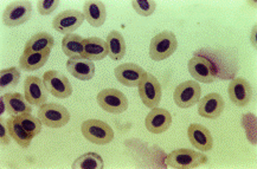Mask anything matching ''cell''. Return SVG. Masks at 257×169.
Masks as SVG:
<instances>
[{
    "label": "cell",
    "mask_w": 257,
    "mask_h": 169,
    "mask_svg": "<svg viewBox=\"0 0 257 169\" xmlns=\"http://www.w3.org/2000/svg\"><path fill=\"white\" fill-rule=\"evenodd\" d=\"M21 71L16 66L0 71V87L2 89L17 87L21 79Z\"/></svg>",
    "instance_id": "obj_29"
},
{
    "label": "cell",
    "mask_w": 257,
    "mask_h": 169,
    "mask_svg": "<svg viewBox=\"0 0 257 169\" xmlns=\"http://www.w3.org/2000/svg\"><path fill=\"white\" fill-rule=\"evenodd\" d=\"M230 101L237 107H245L252 99V88L244 78H235L230 82L229 88Z\"/></svg>",
    "instance_id": "obj_14"
},
{
    "label": "cell",
    "mask_w": 257,
    "mask_h": 169,
    "mask_svg": "<svg viewBox=\"0 0 257 169\" xmlns=\"http://www.w3.org/2000/svg\"><path fill=\"white\" fill-rule=\"evenodd\" d=\"M139 95L143 103L147 108H157L161 101V85L158 79L154 77L152 74H148L144 76L141 82L139 83Z\"/></svg>",
    "instance_id": "obj_6"
},
{
    "label": "cell",
    "mask_w": 257,
    "mask_h": 169,
    "mask_svg": "<svg viewBox=\"0 0 257 169\" xmlns=\"http://www.w3.org/2000/svg\"><path fill=\"white\" fill-rule=\"evenodd\" d=\"M189 71L196 81L202 83H212L216 79L213 64L202 56H194L189 62Z\"/></svg>",
    "instance_id": "obj_13"
},
{
    "label": "cell",
    "mask_w": 257,
    "mask_h": 169,
    "mask_svg": "<svg viewBox=\"0 0 257 169\" xmlns=\"http://www.w3.org/2000/svg\"><path fill=\"white\" fill-rule=\"evenodd\" d=\"M207 162L205 154L192 149H176L166 157V164L174 169H193Z\"/></svg>",
    "instance_id": "obj_1"
},
{
    "label": "cell",
    "mask_w": 257,
    "mask_h": 169,
    "mask_svg": "<svg viewBox=\"0 0 257 169\" xmlns=\"http://www.w3.org/2000/svg\"><path fill=\"white\" fill-rule=\"evenodd\" d=\"M82 134L89 142L104 145L114 140V131L109 124L101 120H87L82 123Z\"/></svg>",
    "instance_id": "obj_3"
},
{
    "label": "cell",
    "mask_w": 257,
    "mask_h": 169,
    "mask_svg": "<svg viewBox=\"0 0 257 169\" xmlns=\"http://www.w3.org/2000/svg\"><path fill=\"white\" fill-rule=\"evenodd\" d=\"M171 124H172V116L170 111L158 107L153 108L145 120L147 130L152 134H163L169 130Z\"/></svg>",
    "instance_id": "obj_15"
},
{
    "label": "cell",
    "mask_w": 257,
    "mask_h": 169,
    "mask_svg": "<svg viewBox=\"0 0 257 169\" xmlns=\"http://www.w3.org/2000/svg\"><path fill=\"white\" fill-rule=\"evenodd\" d=\"M107 46L109 51V57L113 61H120L126 55V42H124L123 36L118 31H110L107 36Z\"/></svg>",
    "instance_id": "obj_24"
},
{
    "label": "cell",
    "mask_w": 257,
    "mask_h": 169,
    "mask_svg": "<svg viewBox=\"0 0 257 169\" xmlns=\"http://www.w3.org/2000/svg\"><path fill=\"white\" fill-rule=\"evenodd\" d=\"M24 96L26 101L35 107H42L47 103L49 91L43 79L36 76H29L24 82Z\"/></svg>",
    "instance_id": "obj_10"
},
{
    "label": "cell",
    "mask_w": 257,
    "mask_h": 169,
    "mask_svg": "<svg viewBox=\"0 0 257 169\" xmlns=\"http://www.w3.org/2000/svg\"><path fill=\"white\" fill-rule=\"evenodd\" d=\"M103 167V158L96 153L83 154L72 163L74 169H102Z\"/></svg>",
    "instance_id": "obj_27"
},
{
    "label": "cell",
    "mask_w": 257,
    "mask_h": 169,
    "mask_svg": "<svg viewBox=\"0 0 257 169\" xmlns=\"http://www.w3.org/2000/svg\"><path fill=\"white\" fill-rule=\"evenodd\" d=\"M8 129L11 137L15 140L17 143L21 145L22 148H29V145L31 144L32 137L24 128L22 127V124L19 123L17 116H11L8 120Z\"/></svg>",
    "instance_id": "obj_25"
},
{
    "label": "cell",
    "mask_w": 257,
    "mask_h": 169,
    "mask_svg": "<svg viewBox=\"0 0 257 169\" xmlns=\"http://www.w3.org/2000/svg\"><path fill=\"white\" fill-rule=\"evenodd\" d=\"M178 41L171 31H163L152 38L150 45V57L156 62L171 57L177 51Z\"/></svg>",
    "instance_id": "obj_2"
},
{
    "label": "cell",
    "mask_w": 257,
    "mask_h": 169,
    "mask_svg": "<svg viewBox=\"0 0 257 169\" xmlns=\"http://www.w3.org/2000/svg\"><path fill=\"white\" fill-rule=\"evenodd\" d=\"M6 110L11 116H19L23 114H31L32 105L26 101L25 96L19 92H9L4 95Z\"/></svg>",
    "instance_id": "obj_20"
},
{
    "label": "cell",
    "mask_w": 257,
    "mask_h": 169,
    "mask_svg": "<svg viewBox=\"0 0 257 169\" xmlns=\"http://www.w3.org/2000/svg\"><path fill=\"white\" fill-rule=\"evenodd\" d=\"M62 49L69 58L82 57L83 51V38L75 33H69L62 41Z\"/></svg>",
    "instance_id": "obj_26"
},
{
    "label": "cell",
    "mask_w": 257,
    "mask_h": 169,
    "mask_svg": "<svg viewBox=\"0 0 257 169\" xmlns=\"http://www.w3.org/2000/svg\"><path fill=\"white\" fill-rule=\"evenodd\" d=\"M48 91L56 98H68L72 95V85L69 79L56 70H49L43 75Z\"/></svg>",
    "instance_id": "obj_7"
},
{
    "label": "cell",
    "mask_w": 257,
    "mask_h": 169,
    "mask_svg": "<svg viewBox=\"0 0 257 169\" xmlns=\"http://www.w3.org/2000/svg\"><path fill=\"white\" fill-rule=\"evenodd\" d=\"M10 132L8 129V121H5L4 118L0 120V140H2V144L8 145L10 143Z\"/></svg>",
    "instance_id": "obj_32"
},
{
    "label": "cell",
    "mask_w": 257,
    "mask_h": 169,
    "mask_svg": "<svg viewBox=\"0 0 257 169\" xmlns=\"http://www.w3.org/2000/svg\"><path fill=\"white\" fill-rule=\"evenodd\" d=\"M97 103L104 111L110 114H121L128 108V99L123 92L111 88L98 92Z\"/></svg>",
    "instance_id": "obj_5"
},
{
    "label": "cell",
    "mask_w": 257,
    "mask_h": 169,
    "mask_svg": "<svg viewBox=\"0 0 257 169\" xmlns=\"http://www.w3.org/2000/svg\"><path fill=\"white\" fill-rule=\"evenodd\" d=\"M38 118L49 128H62L70 121V112L58 103H45L38 109Z\"/></svg>",
    "instance_id": "obj_4"
},
{
    "label": "cell",
    "mask_w": 257,
    "mask_h": 169,
    "mask_svg": "<svg viewBox=\"0 0 257 169\" xmlns=\"http://www.w3.org/2000/svg\"><path fill=\"white\" fill-rule=\"evenodd\" d=\"M115 77L124 87H138L146 71L135 63H123L116 66L114 70Z\"/></svg>",
    "instance_id": "obj_12"
},
{
    "label": "cell",
    "mask_w": 257,
    "mask_h": 169,
    "mask_svg": "<svg viewBox=\"0 0 257 169\" xmlns=\"http://www.w3.org/2000/svg\"><path fill=\"white\" fill-rule=\"evenodd\" d=\"M2 110H0V114H4L5 112V109H6V103H5V97L4 95H2Z\"/></svg>",
    "instance_id": "obj_33"
},
{
    "label": "cell",
    "mask_w": 257,
    "mask_h": 169,
    "mask_svg": "<svg viewBox=\"0 0 257 169\" xmlns=\"http://www.w3.org/2000/svg\"><path fill=\"white\" fill-rule=\"evenodd\" d=\"M189 140L196 149L200 151H209L213 147V138L209 129L202 124L193 123L187 129Z\"/></svg>",
    "instance_id": "obj_17"
},
{
    "label": "cell",
    "mask_w": 257,
    "mask_h": 169,
    "mask_svg": "<svg viewBox=\"0 0 257 169\" xmlns=\"http://www.w3.org/2000/svg\"><path fill=\"white\" fill-rule=\"evenodd\" d=\"M50 52L51 50L42 52H30V54L23 52L21 58H19V66L28 72L39 70L48 62L49 57H50Z\"/></svg>",
    "instance_id": "obj_22"
},
{
    "label": "cell",
    "mask_w": 257,
    "mask_h": 169,
    "mask_svg": "<svg viewBox=\"0 0 257 169\" xmlns=\"http://www.w3.org/2000/svg\"><path fill=\"white\" fill-rule=\"evenodd\" d=\"M109 55L107 43L103 39L97 37H90L83 39V51L82 57L89 61H102Z\"/></svg>",
    "instance_id": "obj_19"
},
{
    "label": "cell",
    "mask_w": 257,
    "mask_h": 169,
    "mask_svg": "<svg viewBox=\"0 0 257 169\" xmlns=\"http://www.w3.org/2000/svg\"><path fill=\"white\" fill-rule=\"evenodd\" d=\"M198 114L204 118L216 120L218 118L224 110L225 103L219 94H209L205 97L199 99L198 102Z\"/></svg>",
    "instance_id": "obj_16"
},
{
    "label": "cell",
    "mask_w": 257,
    "mask_h": 169,
    "mask_svg": "<svg viewBox=\"0 0 257 169\" xmlns=\"http://www.w3.org/2000/svg\"><path fill=\"white\" fill-rule=\"evenodd\" d=\"M202 95L200 85L196 81H186L178 85L174 90V102L179 108L186 109L198 103Z\"/></svg>",
    "instance_id": "obj_9"
},
{
    "label": "cell",
    "mask_w": 257,
    "mask_h": 169,
    "mask_svg": "<svg viewBox=\"0 0 257 169\" xmlns=\"http://www.w3.org/2000/svg\"><path fill=\"white\" fill-rule=\"evenodd\" d=\"M17 118L19 123L22 124V127L24 128L32 137H36L37 135H39V132L42 131L43 123L38 117H35V116H32L31 114H23L17 116Z\"/></svg>",
    "instance_id": "obj_28"
},
{
    "label": "cell",
    "mask_w": 257,
    "mask_h": 169,
    "mask_svg": "<svg viewBox=\"0 0 257 169\" xmlns=\"http://www.w3.org/2000/svg\"><path fill=\"white\" fill-rule=\"evenodd\" d=\"M132 5H133L135 12L143 17L153 15L157 8L156 2H153V0H134V2H132Z\"/></svg>",
    "instance_id": "obj_30"
},
{
    "label": "cell",
    "mask_w": 257,
    "mask_h": 169,
    "mask_svg": "<svg viewBox=\"0 0 257 169\" xmlns=\"http://www.w3.org/2000/svg\"><path fill=\"white\" fill-rule=\"evenodd\" d=\"M84 21V15L82 12L77 10H67L55 17L52 21V28L59 33L69 35L74 33L75 30L80 28Z\"/></svg>",
    "instance_id": "obj_11"
},
{
    "label": "cell",
    "mask_w": 257,
    "mask_h": 169,
    "mask_svg": "<svg viewBox=\"0 0 257 169\" xmlns=\"http://www.w3.org/2000/svg\"><path fill=\"white\" fill-rule=\"evenodd\" d=\"M58 0H39L37 3V9L42 16H49L58 8Z\"/></svg>",
    "instance_id": "obj_31"
},
{
    "label": "cell",
    "mask_w": 257,
    "mask_h": 169,
    "mask_svg": "<svg viewBox=\"0 0 257 169\" xmlns=\"http://www.w3.org/2000/svg\"><path fill=\"white\" fill-rule=\"evenodd\" d=\"M55 45L54 37L48 32H38L35 36H32L25 44L24 52L30 54V52H42L51 50Z\"/></svg>",
    "instance_id": "obj_23"
},
{
    "label": "cell",
    "mask_w": 257,
    "mask_h": 169,
    "mask_svg": "<svg viewBox=\"0 0 257 169\" xmlns=\"http://www.w3.org/2000/svg\"><path fill=\"white\" fill-rule=\"evenodd\" d=\"M83 15L89 25H91L93 28H100L104 24L107 12H105V6L102 2H85Z\"/></svg>",
    "instance_id": "obj_21"
},
{
    "label": "cell",
    "mask_w": 257,
    "mask_h": 169,
    "mask_svg": "<svg viewBox=\"0 0 257 169\" xmlns=\"http://www.w3.org/2000/svg\"><path fill=\"white\" fill-rule=\"evenodd\" d=\"M32 5L30 2H13L6 6L3 13V23L10 28H15L30 21Z\"/></svg>",
    "instance_id": "obj_8"
},
{
    "label": "cell",
    "mask_w": 257,
    "mask_h": 169,
    "mask_svg": "<svg viewBox=\"0 0 257 169\" xmlns=\"http://www.w3.org/2000/svg\"><path fill=\"white\" fill-rule=\"evenodd\" d=\"M67 69L69 74L80 81H90L95 76V65L93 61L87 58H69L67 62Z\"/></svg>",
    "instance_id": "obj_18"
}]
</instances>
